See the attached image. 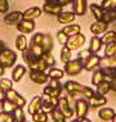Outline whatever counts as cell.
I'll return each instance as SVG.
<instances>
[{"label": "cell", "instance_id": "25", "mask_svg": "<svg viewBox=\"0 0 116 122\" xmlns=\"http://www.w3.org/2000/svg\"><path fill=\"white\" fill-rule=\"evenodd\" d=\"M62 31H63L68 37H71V36H74V35L80 34L81 32V26L77 25V23H70V25H66L65 27L62 28Z\"/></svg>", "mask_w": 116, "mask_h": 122}, {"label": "cell", "instance_id": "14", "mask_svg": "<svg viewBox=\"0 0 116 122\" xmlns=\"http://www.w3.org/2000/svg\"><path fill=\"white\" fill-rule=\"evenodd\" d=\"M72 12L76 15H84L88 10V0H72Z\"/></svg>", "mask_w": 116, "mask_h": 122}, {"label": "cell", "instance_id": "16", "mask_svg": "<svg viewBox=\"0 0 116 122\" xmlns=\"http://www.w3.org/2000/svg\"><path fill=\"white\" fill-rule=\"evenodd\" d=\"M16 27H17V30L21 32V34L28 35V34H31V32H34V30H35V22L34 21H28V19H22V21L19 22Z\"/></svg>", "mask_w": 116, "mask_h": 122}, {"label": "cell", "instance_id": "26", "mask_svg": "<svg viewBox=\"0 0 116 122\" xmlns=\"http://www.w3.org/2000/svg\"><path fill=\"white\" fill-rule=\"evenodd\" d=\"M63 90V86H50V85H46L43 90V94L45 95H49V97H53V98H59L61 97V93Z\"/></svg>", "mask_w": 116, "mask_h": 122}, {"label": "cell", "instance_id": "22", "mask_svg": "<svg viewBox=\"0 0 116 122\" xmlns=\"http://www.w3.org/2000/svg\"><path fill=\"white\" fill-rule=\"evenodd\" d=\"M102 46H103V42H102V39L99 36H93L89 41V51L92 54H97L102 49Z\"/></svg>", "mask_w": 116, "mask_h": 122}, {"label": "cell", "instance_id": "8", "mask_svg": "<svg viewBox=\"0 0 116 122\" xmlns=\"http://www.w3.org/2000/svg\"><path fill=\"white\" fill-rule=\"evenodd\" d=\"M23 19V12L21 10H13L4 14V23L6 26H17Z\"/></svg>", "mask_w": 116, "mask_h": 122}, {"label": "cell", "instance_id": "17", "mask_svg": "<svg viewBox=\"0 0 116 122\" xmlns=\"http://www.w3.org/2000/svg\"><path fill=\"white\" fill-rule=\"evenodd\" d=\"M43 14V9L39 6H30L25 12H23V19H28V21H35Z\"/></svg>", "mask_w": 116, "mask_h": 122}, {"label": "cell", "instance_id": "4", "mask_svg": "<svg viewBox=\"0 0 116 122\" xmlns=\"http://www.w3.org/2000/svg\"><path fill=\"white\" fill-rule=\"evenodd\" d=\"M89 103L85 98H81V99H77L75 102V108H74V112H75V116L77 120H81V118L87 117L88 112H89Z\"/></svg>", "mask_w": 116, "mask_h": 122}, {"label": "cell", "instance_id": "33", "mask_svg": "<svg viewBox=\"0 0 116 122\" xmlns=\"http://www.w3.org/2000/svg\"><path fill=\"white\" fill-rule=\"evenodd\" d=\"M50 117L54 122H67V118L61 111L58 109V107H55L54 109L50 112Z\"/></svg>", "mask_w": 116, "mask_h": 122}, {"label": "cell", "instance_id": "19", "mask_svg": "<svg viewBox=\"0 0 116 122\" xmlns=\"http://www.w3.org/2000/svg\"><path fill=\"white\" fill-rule=\"evenodd\" d=\"M75 18H76V14H75L74 12H61L57 15L58 23H61V25H63V26L72 23V22L75 21Z\"/></svg>", "mask_w": 116, "mask_h": 122}, {"label": "cell", "instance_id": "37", "mask_svg": "<svg viewBox=\"0 0 116 122\" xmlns=\"http://www.w3.org/2000/svg\"><path fill=\"white\" fill-rule=\"evenodd\" d=\"M102 21L106 22L107 25L114 23V22L116 21V9H114V10H107V12H105Z\"/></svg>", "mask_w": 116, "mask_h": 122}, {"label": "cell", "instance_id": "20", "mask_svg": "<svg viewBox=\"0 0 116 122\" xmlns=\"http://www.w3.org/2000/svg\"><path fill=\"white\" fill-rule=\"evenodd\" d=\"M115 113L116 112L114 111V108L102 107V108H99V111H98V117H99V120H102L105 122H108V121H111L112 118H114Z\"/></svg>", "mask_w": 116, "mask_h": 122}, {"label": "cell", "instance_id": "6", "mask_svg": "<svg viewBox=\"0 0 116 122\" xmlns=\"http://www.w3.org/2000/svg\"><path fill=\"white\" fill-rule=\"evenodd\" d=\"M85 41H87V37L80 32V34H77V35H74V36H71V37H68L67 42H66V46H67L71 51L72 50H79L80 48H83V45L85 44Z\"/></svg>", "mask_w": 116, "mask_h": 122}, {"label": "cell", "instance_id": "54", "mask_svg": "<svg viewBox=\"0 0 116 122\" xmlns=\"http://www.w3.org/2000/svg\"><path fill=\"white\" fill-rule=\"evenodd\" d=\"M4 73H5V68L0 64V77H3V75H4Z\"/></svg>", "mask_w": 116, "mask_h": 122}, {"label": "cell", "instance_id": "18", "mask_svg": "<svg viewBox=\"0 0 116 122\" xmlns=\"http://www.w3.org/2000/svg\"><path fill=\"white\" fill-rule=\"evenodd\" d=\"M40 111H41V97L36 95V97H34L31 99V102L27 105V113L32 116V114L38 113Z\"/></svg>", "mask_w": 116, "mask_h": 122}, {"label": "cell", "instance_id": "11", "mask_svg": "<svg viewBox=\"0 0 116 122\" xmlns=\"http://www.w3.org/2000/svg\"><path fill=\"white\" fill-rule=\"evenodd\" d=\"M28 77L34 84H38V85L48 84V81L50 80L46 72H38V71H30L28 72Z\"/></svg>", "mask_w": 116, "mask_h": 122}, {"label": "cell", "instance_id": "30", "mask_svg": "<svg viewBox=\"0 0 116 122\" xmlns=\"http://www.w3.org/2000/svg\"><path fill=\"white\" fill-rule=\"evenodd\" d=\"M102 42L103 45H107V44H111V42H115L116 41V31L115 30H107L103 35H102Z\"/></svg>", "mask_w": 116, "mask_h": 122}, {"label": "cell", "instance_id": "59", "mask_svg": "<svg viewBox=\"0 0 116 122\" xmlns=\"http://www.w3.org/2000/svg\"><path fill=\"white\" fill-rule=\"evenodd\" d=\"M71 122H79V120H77V118H76V120H72Z\"/></svg>", "mask_w": 116, "mask_h": 122}, {"label": "cell", "instance_id": "1", "mask_svg": "<svg viewBox=\"0 0 116 122\" xmlns=\"http://www.w3.org/2000/svg\"><path fill=\"white\" fill-rule=\"evenodd\" d=\"M63 89L67 91L70 95L81 94L83 97L87 99V100L92 97V95H94V93H95L92 87L87 86V85H83V84H80V82L74 81V80H70V81L66 82V84L63 85Z\"/></svg>", "mask_w": 116, "mask_h": 122}, {"label": "cell", "instance_id": "32", "mask_svg": "<svg viewBox=\"0 0 116 122\" xmlns=\"http://www.w3.org/2000/svg\"><path fill=\"white\" fill-rule=\"evenodd\" d=\"M22 58H23V61H25V63H27V67H28L31 63H34L36 59H38V57H36V55H35L31 50H30L28 48L26 49V50L22 51Z\"/></svg>", "mask_w": 116, "mask_h": 122}, {"label": "cell", "instance_id": "60", "mask_svg": "<svg viewBox=\"0 0 116 122\" xmlns=\"http://www.w3.org/2000/svg\"><path fill=\"white\" fill-rule=\"evenodd\" d=\"M44 1H55V0H44Z\"/></svg>", "mask_w": 116, "mask_h": 122}, {"label": "cell", "instance_id": "51", "mask_svg": "<svg viewBox=\"0 0 116 122\" xmlns=\"http://www.w3.org/2000/svg\"><path fill=\"white\" fill-rule=\"evenodd\" d=\"M108 82H110V87H111V90H112V91H116V76H114V77H112Z\"/></svg>", "mask_w": 116, "mask_h": 122}, {"label": "cell", "instance_id": "2", "mask_svg": "<svg viewBox=\"0 0 116 122\" xmlns=\"http://www.w3.org/2000/svg\"><path fill=\"white\" fill-rule=\"evenodd\" d=\"M18 55L16 51H13L9 48H4L0 50V64L4 68H12L17 63Z\"/></svg>", "mask_w": 116, "mask_h": 122}, {"label": "cell", "instance_id": "9", "mask_svg": "<svg viewBox=\"0 0 116 122\" xmlns=\"http://www.w3.org/2000/svg\"><path fill=\"white\" fill-rule=\"evenodd\" d=\"M43 13H46L49 15H57L61 12H63V6H61L57 1H45L43 5Z\"/></svg>", "mask_w": 116, "mask_h": 122}, {"label": "cell", "instance_id": "47", "mask_svg": "<svg viewBox=\"0 0 116 122\" xmlns=\"http://www.w3.org/2000/svg\"><path fill=\"white\" fill-rule=\"evenodd\" d=\"M0 122H14V117L13 113H8V112H0Z\"/></svg>", "mask_w": 116, "mask_h": 122}, {"label": "cell", "instance_id": "46", "mask_svg": "<svg viewBox=\"0 0 116 122\" xmlns=\"http://www.w3.org/2000/svg\"><path fill=\"white\" fill-rule=\"evenodd\" d=\"M41 58L44 59V62L49 66V67H54V64H55V58L53 57L52 53H44Z\"/></svg>", "mask_w": 116, "mask_h": 122}, {"label": "cell", "instance_id": "3", "mask_svg": "<svg viewBox=\"0 0 116 122\" xmlns=\"http://www.w3.org/2000/svg\"><path fill=\"white\" fill-rule=\"evenodd\" d=\"M84 70V62L80 59H74V61H68L67 63H65L63 71L66 75L68 76H77L79 73H81V71Z\"/></svg>", "mask_w": 116, "mask_h": 122}, {"label": "cell", "instance_id": "36", "mask_svg": "<svg viewBox=\"0 0 116 122\" xmlns=\"http://www.w3.org/2000/svg\"><path fill=\"white\" fill-rule=\"evenodd\" d=\"M59 59H61L62 63H67L68 61H71V50L63 45V48L61 49V54H59Z\"/></svg>", "mask_w": 116, "mask_h": 122}, {"label": "cell", "instance_id": "45", "mask_svg": "<svg viewBox=\"0 0 116 122\" xmlns=\"http://www.w3.org/2000/svg\"><path fill=\"white\" fill-rule=\"evenodd\" d=\"M101 6L106 12L107 10H114V9H116V0H103Z\"/></svg>", "mask_w": 116, "mask_h": 122}, {"label": "cell", "instance_id": "61", "mask_svg": "<svg viewBox=\"0 0 116 122\" xmlns=\"http://www.w3.org/2000/svg\"><path fill=\"white\" fill-rule=\"evenodd\" d=\"M115 73H116V66H115Z\"/></svg>", "mask_w": 116, "mask_h": 122}, {"label": "cell", "instance_id": "27", "mask_svg": "<svg viewBox=\"0 0 116 122\" xmlns=\"http://www.w3.org/2000/svg\"><path fill=\"white\" fill-rule=\"evenodd\" d=\"M89 9H90L93 17L95 18V21H102V18H103V14H105V9L102 8L101 5L98 4H94V3H92L90 5H89Z\"/></svg>", "mask_w": 116, "mask_h": 122}, {"label": "cell", "instance_id": "5", "mask_svg": "<svg viewBox=\"0 0 116 122\" xmlns=\"http://www.w3.org/2000/svg\"><path fill=\"white\" fill-rule=\"evenodd\" d=\"M5 99H6V100H9L11 103H13L16 107L25 108L26 104H27V103H26V99L23 98L17 90H14V89H11V90L6 91V93H5Z\"/></svg>", "mask_w": 116, "mask_h": 122}, {"label": "cell", "instance_id": "49", "mask_svg": "<svg viewBox=\"0 0 116 122\" xmlns=\"http://www.w3.org/2000/svg\"><path fill=\"white\" fill-rule=\"evenodd\" d=\"M92 53L89 51V49H84V50H80L77 53V59H80V61L84 62L85 59H88L89 57H90Z\"/></svg>", "mask_w": 116, "mask_h": 122}, {"label": "cell", "instance_id": "41", "mask_svg": "<svg viewBox=\"0 0 116 122\" xmlns=\"http://www.w3.org/2000/svg\"><path fill=\"white\" fill-rule=\"evenodd\" d=\"M0 86H1V89L6 93L8 90L13 89V80H11V78L1 77V78H0Z\"/></svg>", "mask_w": 116, "mask_h": 122}, {"label": "cell", "instance_id": "29", "mask_svg": "<svg viewBox=\"0 0 116 122\" xmlns=\"http://www.w3.org/2000/svg\"><path fill=\"white\" fill-rule=\"evenodd\" d=\"M65 71L63 70H61V68H57V67H52V68H49V71H48V76H49V78L50 80H62V78L65 77Z\"/></svg>", "mask_w": 116, "mask_h": 122}, {"label": "cell", "instance_id": "56", "mask_svg": "<svg viewBox=\"0 0 116 122\" xmlns=\"http://www.w3.org/2000/svg\"><path fill=\"white\" fill-rule=\"evenodd\" d=\"M4 48H5L4 41H3V40H0V50H1V49H4Z\"/></svg>", "mask_w": 116, "mask_h": 122}, {"label": "cell", "instance_id": "50", "mask_svg": "<svg viewBox=\"0 0 116 122\" xmlns=\"http://www.w3.org/2000/svg\"><path fill=\"white\" fill-rule=\"evenodd\" d=\"M9 12V3L8 0H0V13L5 14Z\"/></svg>", "mask_w": 116, "mask_h": 122}, {"label": "cell", "instance_id": "34", "mask_svg": "<svg viewBox=\"0 0 116 122\" xmlns=\"http://www.w3.org/2000/svg\"><path fill=\"white\" fill-rule=\"evenodd\" d=\"M110 90H111V87H110V82H108L107 80H105V81H102L101 84L97 86V90H95V93L99 94V95H107L108 93H110Z\"/></svg>", "mask_w": 116, "mask_h": 122}, {"label": "cell", "instance_id": "23", "mask_svg": "<svg viewBox=\"0 0 116 122\" xmlns=\"http://www.w3.org/2000/svg\"><path fill=\"white\" fill-rule=\"evenodd\" d=\"M49 66L44 62L43 58H38L34 63H31L28 66V70L30 71H38V72H46Z\"/></svg>", "mask_w": 116, "mask_h": 122}, {"label": "cell", "instance_id": "53", "mask_svg": "<svg viewBox=\"0 0 116 122\" xmlns=\"http://www.w3.org/2000/svg\"><path fill=\"white\" fill-rule=\"evenodd\" d=\"M3 100H5V91L1 89V86H0V103H1Z\"/></svg>", "mask_w": 116, "mask_h": 122}, {"label": "cell", "instance_id": "13", "mask_svg": "<svg viewBox=\"0 0 116 122\" xmlns=\"http://www.w3.org/2000/svg\"><path fill=\"white\" fill-rule=\"evenodd\" d=\"M88 103L90 108H102L107 104V98L105 95H99L97 93H94V95H92L88 99Z\"/></svg>", "mask_w": 116, "mask_h": 122}, {"label": "cell", "instance_id": "31", "mask_svg": "<svg viewBox=\"0 0 116 122\" xmlns=\"http://www.w3.org/2000/svg\"><path fill=\"white\" fill-rule=\"evenodd\" d=\"M102 81H105V75L102 73L101 68H97V70L93 71V75H92V85L97 87Z\"/></svg>", "mask_w": 116, "mask_h": 122}, {"label": "cell", "instance_id": "7", "mask_svg": "<svg viewBox=\"0 0 116 122\" xmlns=\"http://www.w3.org/2000/svg\"><path fill=\"white\" fill-rule=\"evenodd\" d=\"M58 99L59 98H53V97H49V95L43 94V97H41V111L45 112V113H50V112L58 105Z\"/></svg>", "mask_w": 116, "mask_h": 122}, {"label": "cell", "instance_id": "28", "mask_svg": "<svg viewBox=\"0 0 116 122\" xmlns=\"http://www.w3.org/2000/svg\"><path fill=\"white\" fill-rule=\"evenodd\" d=\"M28 42L27 41V37H26V35H18L17 37H16V48H17V50L18 51H23V50H26V49L28 48Z\"/></svg>", "mask_w": 116, "mask_h": 122}, {"label": "cell", "instance_id": "12", "mask_svg": "<svg viewBox=\"0 0 116 122\" xmlns=\"http://www.w3.org/2000/svg\"><path fill=\"white\" fill-rule=\"evenodd\" d=\"M99 63H101V57L97 54H90V57L84 61V70L88 72H93L99 67Z\"/></svg>", "mask_w": 116, "mask_h": 122}, {"label": "cell", "instance_id": "52", "mask_svg": "<svg viewBox=\"0 0 116 122\" xmlns=\"http://www.w3.org/2000/svg\"><path fill=\"white\" fill-rule=\"evenodd\" d=\"M55 1L58 3L61 6H66V5H68V4H71L72 3V0H55Z\"/></svg>", "mask_w": 116, "mask_h": 122}, {"label": "cell", "instance_id": "38", "mask_svg": "<svg viewBox=\"0 0 116 122\" xmlns=\"http://www.w3.org/2000/svg\"><path fill=\"white\" fill-rule=\"evenodd\" d=\"M102 71V73L105 75V80L110 81L114 76H116L115 73V67H99Z\"/></svg>", "mask_w": 116, "mask_h": 122}, {"label": "cell", "instance_id": "43", "mask_svg": "<svg viewBox=\"0 0 116 122\" xmlns=\"http://www.w3.org/2000/svg\"><path fill=\"white\" fill-rule=\"evenodd\" d=\"M32 121L34 122H48V113L45 112H38V113L32 114Z\"/></svg>", "mask_w": 116, "mask_h": 122}, {"label": "cell", "instance_id": "42", "mask_svg": "<svg viewBox=\"0 0 116 122\" xmlns=\"http://www.w3.org/2000/svg\"><path fill=\"white\" fill-rule=\"evenodd\" d=\"M16 108H17V107H16V105L13 104V103H11L9 100H6V99L1 102V111H3V112H8V113H13Z\"/></svg>", "mask_w": 116, "mask_h": 122}, {"label": "cell", "instance_id": "55", "mask_svg": "<svg viewBox=\"0 0 116 122\" xmlns=\"http://www.w3.org/2000/svg\"><path fill=\"white\" fill-rule=\"evenodd\" d=\"M79 122H92V120H89L88 117H84V118H81V120H79Z\"/></svg>", "mask_w": 116, "mask_h": 122}, {"label": "cell", "instance_id": "35", "mask_svg": "<svg viewBox=\"0 0 116 122\" xmlns=\"http://www.w3.org/2000/svg\"><path fill=\"white\" fill-rule=\"evenodd\" d=\"M116 66V55L115 57H103L101 58L99 67H115Z\"/></svg>", "mask_w": 116, "mask_h": 122}, {"label": "cell", "instance_id": "39", "mask_svg": "<svg viewBox=\"0 0 116 122\" xmlns=\"http://www.w3.org/2000/svg\"><path fill=\"white\" fill-rule=\"evenodd\" d=\"M28 49L34 53L38 58H41L43 54H44V50H43V48L40 46V45H36V44H32V42H28Z\"/></svg>", "mask_w": 116, "mask_h": 122}, {"label": "cell", "instance_id": "10", "mask_svg": "<svg viewBox=\"0 0 116 122\" xmlns=\"http://www.w3.org/2000/svg\"><path fill=\"white\" fill-rule=\"evenodd\" d=\"M57 107H58V109L66 116V118H71V117L75 116V112H74V109H72V107L70 105L67 98L59 97V99H58V105H57Z\"/></svg>", "mask_w": 116, "mask_h": 122}, {"label": "cell", "instance_id": "58", "mask_svg": "<svg viewBox=\"0 0 116 122\" xmlns=\"http://www.w3.org/2000/svg\"><path fill=\"white\" fill-rule=\"evenodd\" d=\"M14 122H28L27 120H25V121H14Z\"/></svg>", "mask_w": 116, "mask_h": 122}, {"label": "cell", "instance_id": "48", "mask_svg": "<svg viewBox=\"0 0 116 122\" xmlns=\"http://www.w3.org/2000/svg\"><path fill=\"white\" fill-rule=\"evenodd\" d=\"M57 40L61 45H66V42H67V40H68V36L66 35L62 30H59V31L57 32Z\"/></svg>", "mask_w": 116, "mask_h": 122}, {"label": "cell", "instance_id": "44", "mask_svg": "<svg viewBox=\"0 0 116 122\" xmlns=\"http://www.w3.org/2000/svg\"><path fill=\"white\" fill-rule=\"evenodd\" d=\"M13 117H14V121H25L26 120V114H25V111L23 108L21 107H17L13 112Z\"/></svg>", "mask_w": 116, "mask_h": 122}, {"label": "cell", "instance_id": "15", "mask_svg": "<svg viewBox=\"0 0 116 122\" xmlns=\"http://www.w3.org/2000/svg\"><path fill=\"white\" fill-rule=\"evenodd\" d=\"M89 28H90V32L93 34V36H101L108 30V25L103 21H95L90 25Z\"/></svg>", "mask_w": 116, "mask_h": 122}, {"label": "cell", "instance_id": "57", "mask_svg": "<svg viewBox=\"0 0 116 122\" xmlns=\"http://www.w3.org/2000/svg\"><path fill=\"white\" fill-rule=\"evenodd\" d=\"M111 122H116V113H115V116H114V118L111 120Z\"/></svg>", "mask_w": 116, "mask_h": 122}, {"label": "cell", "instance_id": "21", "mask_svg": "<svg viewBox=\"0 0 116 122\" xmlns=\"http://www.w3.org/2000/svg\"><path fill=\"white\" fill-rule=\"evenodd\" d=\"M26 73H27V68L22 64H17L12 71V80L14 82H19Z\"/></svg>", "mask_w": 116, "mask_h": 122}, {"label": "cell", "instance_id": "40", "mask_svg": "<svg viewBox=\"0 0 116 122\" xmlns=\"http://www.w3.org/2000/svg\"><path fill=\"white\" fill-rule=\"evenodd\" d=\"M116 55V41L107 44L105 48V57H115Z\"/></svg>", "mask_w": 116, "mask_h": 122}, {"label": "cell", "instance_id": "24", "mask_svg": "<svg viewBox=\"0 0 116 122\" xmlns=\"http://www.w3.org/2000/svg\"><path fill=\"white\" fill-rule=\"evenodd\" d=\"M40 46L43 48L44 53H50L53 50V37L50 34H44L43 35V40Z\"/></svg>", "mask_w": 116, "mask_h": 122}]
</instances>
